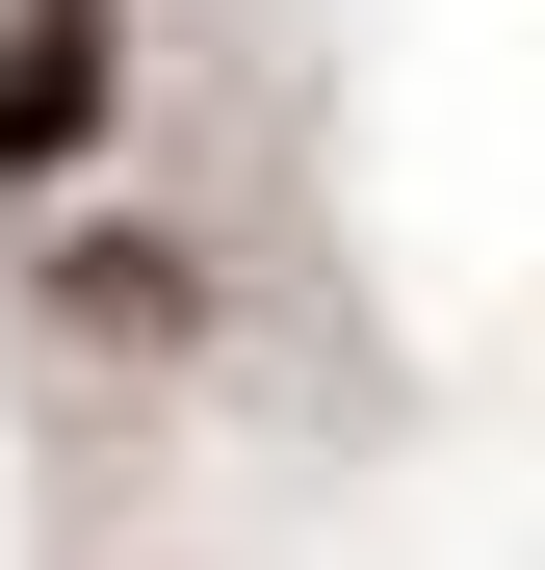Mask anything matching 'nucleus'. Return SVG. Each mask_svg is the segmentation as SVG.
<instances>
[{"instance_id":"nucleus-1","label":"nucleus","mask_w":545,"mask_h":570,"mask_svg":"<svg viewBox=\"0 0 545 570\" xmlns=\"http://www.w3.org/2000/svg\"><path fill=\"white\" fill-rule=\"evenodd\" d=\"M105 130V0H0V181H52Z\"/></svg>"},{"instance_id":"nucleus-2","label":"nucleus","mask_w":545,"mask_h":570,"mask_svg":"<svg viewBox=\"0 0 545 570\" xmlns=\"http://www.w3.org/2000/svg\"><path fill=\"white\" fill-rule=\"evenodd\" d=\"M52 312L78 337H182L208 285H182V234H52Z\"/></svg>"}]
</instances>
